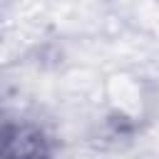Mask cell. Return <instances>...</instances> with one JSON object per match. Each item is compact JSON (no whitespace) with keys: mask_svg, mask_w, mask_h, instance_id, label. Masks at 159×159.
Segmentation results:
<instances>
[{"mask_svg":"<svg viewBox=\"0 0 159 159\" xmlns=\"http://www.w3.org/2000/svg\"><path fill=\"white\" fill-rule=\"evenodd\" d=\"M2 159H52V139L32 122H7L2 129Z\"/></svg>","mask_w":159,"mask_h":159,"instance_id":"1","label":"cell"}]
</instances>
